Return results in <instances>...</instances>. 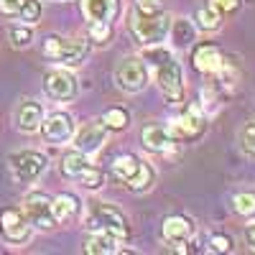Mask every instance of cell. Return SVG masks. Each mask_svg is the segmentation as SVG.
Here are the masks:
<instances>
[{"label": "cell", "instance_id": "28", "mask_svg": "<svg viewBox=\"0 0 255 255\" xmlns=\"http://www.w3.org/2000/svg\"><path fill=\"white\" fill-rule=\"evenodd\" d=\"M87 41L95 46H108L113 41V23H87Z\"/></svg>", "mask_w": 255, "mask_h": 255}, {"label": "cell", "instance_id": "5", "mask_svg": "<svg viewBox=\"0 0 255 255\" xmlns=\"http://www.w3.org/2000/svg\"><path fill=\"white\" fill-rule=\"evenodd\" d=\"M41 51L54 67H79L90 56V41L67 38V36H46Z\"/></svg>", "mask_w": 255, "mask_h": 255}, {"label": "cell", "instance_id": "25", "mask_svg": "<svg viewBox=\"0 0 255 255\" xmlns=\"http://www.w3.org/2000/svg\"><path fill=\"white\" fill-rule=\"evenodd\" d=\"M232 209H235L238 217L253 220V217H255V191H253V189L238 191V194L232 197Z\"/></svg>", "mask_w": 255, "mask_h": 255}, {"label": "cell", "instance_id": "14", "mask_svg": "<svg viewBox=\"0 0 255 255\" xmlns=\"http://www.w3.org/2000/svg\"><path fill=\"white\" fill-rule=\"evenodd\" d=\"M194 232H197V225L186 215H168L161 222V235L168 245H184L194 238Z\"/></svg>", "mask_w": 255, "mask_h": 255}, {"label": "cell", "instance_id": "36", "mask_svg": "<svg viewBox=\"0 0 255 255\" xmlns=\"http://www.w3.org/2000/svg\"><path fill=\"white\" fill-rule=\"evenodd\" d=\"M51 3H67V0H51Z\"/></svg>", "mask_w": 255, "mask_h": 255}, {"label": "cell", "instance_id": "13", "mask_svg": "<svg viewBox=\"0 0 255 255\" xmlns=\"http://www.w3.org/2000/svg\"><path fill=\"white\" fill-rule=\"evenodd\" d=\"M108 135H110V130L102 125V120H92V123H87V125H82L79 130H74L72 140H74L77 151L92 156V153L102 151V145L108 143Z\"/></svg>", "mask_w": 255, "mask_h": 255}, {"label": "cell", "instance_id": "9", "mask_svg": "<svg viewBox=\"0 0 255 255\" xmlns=\"http://www.w3.org/2000/svg\"><path fill=\"white\" fill-rule=\"evenodd\" d=\"M31 222L20 207H5L0 212V235L8 245H23L31 238Z\"/></svg>", "mask_w": 255, "mask_h": 255}, {"label": "cell", "instance_id": "16", "mask_svg": "<svg viewBox=\"0 0 255 255\" xmlns=\"http://www.w3.org/2000/svg\"><path fill=\"white\" fill-rule=\"evenodd\" d=\"M44 105L36 100H20L15 108V128L20 133H38L44 123Z\"/></svg>", "mask_w": 255, "mask_h": 255}, {"label": "cell", "instance_id": "26", "mask_svg": "<svg viewBox=\"0 0 255 255\" xmlns=\"http://www.w3.org/2000/svg\"><path fill=\"white\" fill-rule=\"evenodd\" d=\"M238 148L248 161H255V120L245 123L238 130Z\"/></svg>", "mask_w": 255, "mask_h": 255}, {"label": "cell", "instance_id": "18", "mask_svg": "<svg viewBox=\"0 0 255 255\" xmlns=\"http://www.w3.org/2000/svg\"><path fill=\"white\" fill-rule=\"evenodd\" d=\"M51 215H54L56 225L74 222L82 215V202L72 194V191H61V194H56L51 199Z\"/></svg>", "mask_w": 255, "mask_h": 255}, {"label": "cell", "instance_id": "7", "mask_svg": "<svg viewBox=\"0 0 255 255\" xmlns=\"http://www.w3.org/2000/svg\"><path fill=\"white\" fill-rule=\"evenodd\" d=\"M148 64L143 61V56H125L118 67H115V84L118 90L128 92V95H138L148 87Z\"/></svg>", "mask_w": 255, "mask_h": 255}, {"label": "cell", "instance_id": "20", "mask_svg": "<svg viewBox=\"0 0 255 255\" xmlns=\"http://www.w3.org/2000/svg\"><path fill=\"white\" fill-rule=\"evenodd\" d=\"M123 243H125L123 238L100 230V232H92L90 240L84 243V253L87 255H118V253H125Z\"/></svg>", "mask_w": 255, "mask_h": 255}, {"label": "cell", "instance_id": "12", "mask_svg": "<svg viewBox=\"0 0 255 255\" xmlns=\"http://www.w3.org/2000/svg\"><path fill=\"white\" fill-rule=\"evenodd\" d=\"M41 135L46 138V143L54 145H67L74 135V120L69 113L56 110L51 115H44V123H41Z\"/></svg>", "mask_w": 255, "mask_h": 255}, {"label": "cell", "instance_id": "6", "mask_svg": "<svg viewBox=\"0 0 255 255\" xmlns=\"http://www.w3.org/2000/svg\"><path fill=\"white\" fill-rule=\"evenodd\" d=\"M8 168H10L13 181L33 184L46 174L49 156L41 153V151H33V148H23V151H15V153L8 156Z\"/></svg>", "mask_w": 255, "mask_h": 255}, {"label": "cell", "instance_id": "11", "mask_svg": "<svg viewBox=\"0 0 255 255\" xmlns=\"http://www.w3.org/2000/svg\"><path fill=\"white\" fill-rule=\"evenodd\" d=\"M20 209L26 212L31 227H36V230H54L56 227L54 215H51V197L44 194V191H28L23 197Z\"/></svg>", "mask_w": 255, "mask_h": 255}, {"label": "cell", "instance_id": "22", "mask_svg": "<svg viewBox=\"0 0 255 255\" xmlns=\"http://www.w3.org/2000/svg\"><path fill=\"white\" fill-rule=\"evenodd\" d=\"M194 26L197 31H204V33H215L222 28V13L215 8V5H204V8H197L194 13Z\"/></svg>", "mask_w": 255, "mask_h": 255}, {"label": "cell", "instance_id": "30", "mask_svg": "<svg viewBox=\"0 0 255 255\" xmlns=\"http://www.w3.org/2000/svg\"><path fill=\"white\" fill-rule=\"evenodd\" d=\"M209 250L212 253H232L235 250V243H232V238L225 235V232H212L209 235Z\"/></svg>", "mask_w": 255, "mask_h": 255}, {"label": "cell", "instance_id": "17", "mask_svg": "<svg viewBox=\"0 0 255 255\" xmlns=\"http://www.w3.org/2000/svg\"><path fill=\"white\" fill-rule=\"evenodd\" d=\"M120 13V0H82V15L87 23H113Z\"/></svg>", "mask_w": 255, "mask_h": 255}, {"label": "cell", "instance_id": "27", "mask_svg": "<svg viewBox=\"0 0 255 255\" xmlns=\"http://www.w3.org/2000/svg\"><path fill=\"white\" fill-rule=\"evenodd\" d=\"M8 38H10L13 49H26V46H31V41H33V28L28 23H13L8 28Z\"/></svg>", "mask_w": 255, "mask_h": 255}, {"label": "cell", "instance_id": "4", "mask_svg": "<svg viewBox=\"0 0 255 255\" xmlns=\"http://www.w3.org/2000/svg\"><path fill=\"white\" fill-rule=\"evenodd\" d=\"M84 227L90 232H113V235L128 240L130 238V220L125 217V212L118 209L110 202H92L87 209V217H84Z\"/></svg>", "mask_w": 255, "mask_h": 255}, {"label": "cell", "instance_id": "15", "mask_svg": "<svg viewBox=\"0 0 255 255\" xmlns=\"http://www.w3.org/2000/svg\"><path fill=\"white\" fill-rule=\"evenodd\" d=\"M174 135L168 130V125H161V123H148L143 130H140V145L151 153H166L174 148Z\"/></svg>", "mask_w": 255, "mask_h": 255}, {"label": "cell", "instance_id": "1", "mask_svg": "<svg viewBox=\"0 0 255 255\" xmlns=\"http://www.w3.org/2000/svg\"><path fill=\"white\" fill-rule=\"evenodd\" d=\"M143 61L153 69V79L158 84L161 95L168 102H181V97H184V72H181V64L174 56V51L163 49V44L145 46Z\"/></svg>", "mask_w": 255, "mask_h": 255}, {"label": "cell", "instance_id": "31", "mask_svg": "<svg viewBox=\"0 0 255 255\" xmlns=\"http://www.w3.org/2000/svg\"><path fill=\"white\" fill-rule=\"evenodd\" d=\"M38 18H41V3H38V0H28V3L23 5V10L18 13L15 20H18V23H28V26H33Z\"/></svg>", "mask_w": 255, "mask_h": 255}, {"label": "cell", "instance_id": "34", "mask_svg": "<svg viewBox=\"0 0 255 255\" xmlns=\"http://www.w3.org/2000/svg\"><path fill=\"white\" fill-rule=\"evenodd\" d=\"M163 0H135V8L138 10H161Z\"/></svg>", "mask_w": 255, "mask_h": 255}, {"label": "cell", "instance_id": "19", "mask_svg": "<svg viewBox=\"0 0 255 255\" xmlns=\"http://www.w3.org/2000/svg\"><path fill=\"white\" fill-rule=\"evenodd\" d=\"M191 64H194V69L202 72V74H215L225 64V56L215 44H199L191 51Z\"/></svg>", "mask_w": 255, "mask_h": 255}, {"label": "cell", "instance_id": "23", "mask_svg": "<svg viewBox=\"0 0 255 255\" xmlns=\"http://www.w3.org/2000/svg\"><path fill=\"white\" fill-rule=\"evenodd\" d=\"M197 26L189 18H171V28H168V38L174 41V46H189L194 41Z\"/></svg>", "mask_w": 255, "mask_h": 255}, {"label": "cell", "instance_id": "33", "mask_svg": "<svg viewBox=\"0 0 255 255\" xmlns=\"http://www.w3.org/2000/svg\"><path fill=\"white\" fill-rule=\"evenodd\" d=\"M212 5H215L222 15H230V13H235L243 5V0H212Z\"/></svg>", "mask_w": 255, "mask_h": 255}, {"label": "cell", "instance_id": "21", "mask_svg": "<svg viewBox=\"0 0 255 255\" xmlns=\"http://www.w3.org/2000/svg\"><path fill=\"white\" fill-rule=\"evenodd\" d=\"M90 163H92V161H90L87 153H82V151H77V148H72V151H67V153L61 156L59 168H61V174L67 176V179H79L82 171H84Z\"/></svg>", "mask_w": 255, "mask_h": 255}, {"label": "cell", "instance_id": "29", "mask_svg": "<svg viewBox=\"0 0 255 255\" xmlns=\"http://www.w3.org/2000/svg\"><path fill=\"white\" fill-rule=\"evenodd\" d=\"M77 181H79L84 189L97 191V189H102V186H105V171H102V168H97L95 163H90V166L82 171V176H79Z\"/></svg>", "mask_w": 255, "mask_h": 255}, {"label": "cell", "instance_id": "2", "mask_svg": "<svg viewBox=\"0 0 255 255\" xmlns=\"http://www.w3.org/2000/svg\"><path fill=\"white\" fill-rule=\"evenodd\" d=\"M171 28V15L166 10H133L130 13V36L138 44L145 46H158L168 38Z\"/></svg>", "mask_w": 255, "mask_h": 255}, {"label": "cell", "instance_id": "3", "mask_svg": "<svg viewBox=\"0 0 255 255\" xmlns=\"http://www.w3.org/2000/svg\"><path fill=\"white\" fill-rule=\"evenodd\" d=\"M110 174L115 181L125 184L130 191L140 194V191H148L156 181V174L153 168L148 166L145 161H140L138 156L133 153H123V156H115L113 163H110Z\"/></svg>", "mask_w": 255, "mask_h": 255}, {"label": "cell", "instance_id": "8", "mask_svg": "<svg viewBox=\"0 0 255 255\" xmlns=\"http://www.w3.org/2000/svg\"><path fill=\"white\" fill-rule=\"evenodd\" d=\"M168 130H171L174 140H197L204 130H207V115L202 110V105L197 102H191L186 105V108L171 118V123H168Z\"/></svg>", "mask_w": 255, "mask_h": 255}, {"label": "cell", "instance_id": "24", "mask_svg": "<svg viewBox=\"0 0 255 255\" xmlns=\"http://www.w3.org/2000/svg\"><path fill=\"white\" fill-rule=\"evenodd\" d=\"M102 125L113 133H123V130H128V125H130V113L125 108H110L102 115Z\"/></svg>", "mask_w": 255, "mask_h": 255}, {"label": "cell", "instance_id": "35", "mask_svg": "<svg viewBox=\"0 0 255 255\" xmlns=\"http://www.w3.org/2000/svg\"><path fill=\"white\" fill-rule=\"evenodd\" d=\"M243 238H245V243L250 245V250H255V225H248V227H245Z\"/></svg>", "mask_w": 255, "mask_h": 255}, {"label": "cell", "instance_id": "32", "mask_svg": "<svg viewBox=\"0 0 255 255\" xmlns=\"http://www.w3.org/2000/svg\"><path fill=\"white\" fill-rule=\"evenodd\" d=\"M28 0H0V13H5L8 18H18V13L23 10Z\"/></svg>", "mask_w": 255, "mask_h": 255}, {"label": "cell", "instance_id": "10", "mask_svg": "<svg viewBox=\"0 0 255 255\" xmlns=\"http://www.w3.org/2000/svg\"><path fill=\"white\" fill-rule=\"evenodd\" d=\"M44 92L54 102H69L77 97L79 87H77L74 74L67 67H54L44 74Z\"/></svg>", "mask_w": 255, "mask_h": 255}]
</instances>
